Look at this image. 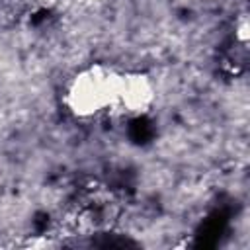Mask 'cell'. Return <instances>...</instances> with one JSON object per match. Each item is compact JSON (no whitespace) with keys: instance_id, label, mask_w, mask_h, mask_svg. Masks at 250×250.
<instances>
[{"instance_id":"cell-1","label":"cell","mask_w":250,"mask_h":250,"mask_svg":"<svg viewBox=\"0 0 250 250\" xmlns=\"http://www.w3.org/2000/svg\"><path fill=\"white\" fill-rule=\"evenodd\" d=\"M119 82H115L102 66L90 68L76 76L68 86L66 102L76 115L88 117L104 113L105 107H115Z\"/></svg>"}]
</instances>
